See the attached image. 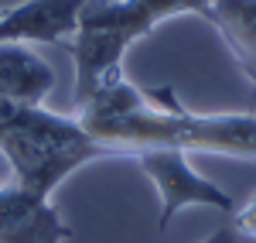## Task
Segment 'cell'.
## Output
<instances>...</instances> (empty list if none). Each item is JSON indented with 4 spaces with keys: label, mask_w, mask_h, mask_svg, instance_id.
Wrapping results in <instances>:
<instances>
[{
    "label": "cell",
    "mask_w": 256,
    "mask_h": 243,
    "mask_svg": "<svg viewBox=\"0 0 256 243\" xmlns=\"http://www.w3.org/2000/svg\"><path fill=\"white\" fill-rule=\"evenodd\" d=\"M76 117L113 158L178 147L184 154L202 151L256 161V113H198L178 100L171 86L140 89L123 76L79 106Z\"/></svg>",
    "instance_id": "6da1fadb"
},
{
    "label": "cell",
    "mask_w": 256,
    "mask_h": 243,
    "mask_svg": "<svg viewBox=\"0 0 256 243\" xmlns=\"http://www.w3.org/2000/svg\"><path fill=\"white\" fill-rule=\"evenodd\" d=\"M232 226H236L239 236H246V240L256 243V192L232 212Z\"/></svg>",
    "instance_id": "ba28073f"
},
{
    "label": "cell",
    "mask_w": 256,
    "mask_h": 243,
    "mask_svg": "<svg viewBox=\"0 0 256 243\" xmlns=\"http://www.w3.org/2000/svg\"><path fill=\"white\" fill-rule=\"evenodd\" d=\"M134 161L144 168V175L154 182V188L160 195V216H158L160 233L188 205H208V209H218V212H236L232 195L226 188H218L212 178L198 175L188 161V154L178 151V147H150V151L134 154Z\"/></svg>",
    "instance_id": "3957f363"
},
{
    "label": "cell",
    "mask_w": 256,
    "mask_h": 243,
    "mask_svg": "<svg viewBox=\"0 0 256 243\" xmlns=\"http://www.w3.org/2000/svg\"><path fill=\"white\" fill-rule=\"evenodd\" d=\"M31 106H24V103H14L7 100V96H0V137L10 130V127H18L20 120H24V113H28Z\"/></svg>",
    "instance_id": "9c48e42d"
},
{
    "label": "cell",
    "mask_w": 256,
    "mask_h": 243,
    "mask_svg": "<svg viewBox=\"0 0 256 243\" xmlns=\"http://www.w3.org/2000/svg\"><path fill=\"white\" fill-rule=\"evenodd\" d=\"M55 86L52 65L20 41H0V96L24 106H41Z\"/></svg>",
    "instance_id": "8992f818"
},
{
    "label": "cell",
    "mask_w": 256,
    "mask_h": 243,
    "mask_svg": "<svg viewBox=\"0 0 256 243\" xmlns=\"http://www.w3.org/2000/svg\"><path fill=\"white\" fill-rule=\"evenodd\" d=\"M89 0H24L4 11L0 18V41H72L79 31L82 11Z\"/></svg>",
    "instance_id": "5b68a950"
},
{
    "label": "cell",
    "mask_w": 256,
    "mask_h": 243,
    "mask_svg": "<svg viewBox=\"0 0 256 243\" xmlns=\"http://www.w3.org/2000/svg\"><path fill=\"white\" fill-rule=\"evenodd\" d=\"M0 18H4V7H0Z\"/></svg>",
    "instance_id": "8fae6325"
},
{
    "label": "cell",
    "mask_w": 256,
    "mask_h": 243,
    "mask_svg": "<svg viewBox=\"0 0 256 243\" xmlns=\"http://www.w3.org/2000/svg\"><path fill=\"white\" fill-rule=\"evenodd\" d=\"M0 243H72V229L52 199L0 182Z\"/></svg>",
    "instance_id": "277c9868"
},
{
    "label": "cell",
    "mask_w": 256,
    "mask_h": 243,
    "mask_svg": "<svg viewBox=\"0 0 256 243\" xmlns=\"http://www.w3.org/2000/svg\"><path fill=\"white\" fill-rule=\"evenodd\" d=\"M0 154L14 171V185L41 199H52V192L82 164L113 158L110 147L99 144L76 113L65 117L44 106H31L24 120L0 137Z\"/></svg>",
    "instance_id": "7a4b0ae2"
},
{
    "label": "cell",
    "mask_w": 256,
    "mask_h": 243,
    "mask_svg": "<svg viewBox=\"0 0 256 243\" xmlns=\"http://www.w3.org/2000/svg\"><path fill=\"white\" fill-rule=\"evenodd\" d=\"M202 18L218 31L239 72L256 86V0H216Z\"/></svg>",
    "instance_id": "52a82bcc"
},
{
    "label": "cell",
    "mask_w": 256,
    "mask_h": 243,
    "mask_svg": "<svg viewBox=\"0 0 256 243\" xmlns=\"http://www.w3.org/2000/svg\"><path fill=\"white\" fill-rule=\"evenodd\" d=\"M202 243H239V233H236V226H222L216 233H208Z\"/></svg>",
    "instance_id": "30bf717a"
}]
</instances>
